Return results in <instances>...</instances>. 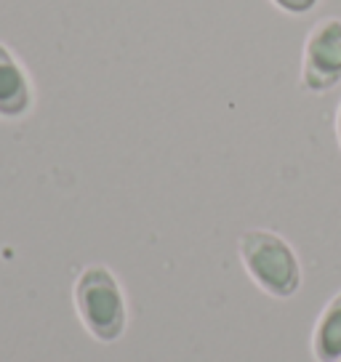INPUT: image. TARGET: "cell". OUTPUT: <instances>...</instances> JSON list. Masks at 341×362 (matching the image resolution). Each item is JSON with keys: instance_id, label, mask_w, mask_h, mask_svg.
Returning a JSON list of instances; mask_svg holds the SVG:
<instances>
[{"instance_id": "cell-1", "label": "cell", "mask_w": 341, "mask_h": 362, "mask_svg": "<svg viewBox=\"0 0 341 362\" xmlns=\"http://www.w3.org/2000/svg\"><path fill=\"white\" fill-rule=\"evenodd\" d=\"M75 309L88 330V336L99 344H112L125 333L128 306L120 283L107 267H86L75 280Z\"/></svg>"}, {"instance_id": "cell-2", "label": "cell", "mask_w": 341, "mask_h": 362, "mask_svg": "<svg viewBox=\"0 0 341 362\" xmlns=\"http://www.w3.org/2000/svg\"><path fill=\"white\" fill-rule=\"evenodd\" d=\"M240 261L250 280L274 298H291L301 285V267L294 248L270 229H250L240 235Z\"/></svg>"}, {"instance_id": "cell-3", "label": "cell", "mask_w": 341, "mask_h": 362, "mask_svg": "<svg viewBox=\"0 0 341 362\" xmlns=\"http://www.w3.org/2000/svg\"><path fill=\"white\" fill-rule=\"evenodd\" d=\"M341 80V19H320L304 43L301 83L323 93Z\"/></svg>"}, {"instance_id": "cell-4", "label": "cell", "mask_w": 341, "mask_h": 362, "mask_svg": "<svg viewBox=\"0 0 341 362\" xmlns=\"http://www.w3.org/2000/svg\"><path fill=\"white\" fill-rule=\"evenodd\" d=\"M33 104L30 80L19 67V62L8 54V48L0 43V117L13 120L27 115Z\"/></svg>"}, {"instance_id": "cell-5", "label": "cell", "mask_w": 341, "mask_h": 362, "mask_svg": "<svg viewBox=\"0 0 341 362\" xmlns=\"http://www.w3.org/2000/svg\"><path fill=\"white\" fill-rule=\"evenodd\" d=\"M312 354L318 362L341 360V293L333 296L320 312L312 330Z\"/></svg>"}, {"instance_id": "cell-6", "label": "cell", "mask_w": 341, "mask_h": 362, "mask_svg": "<svg viewBox=\"0 0 341 362\" xmlns=\"http://www.w3.org/2000/svg\"><path fill=\"white\" fill-rule=\"evenodd\" d=\"M280 8H285V11H294V13H304L309 11L318 0H274Z\"/></svg>"}, {"instance_id": "cell-7", "label": "cell", "mask_w": 341, "mask_h": 362, "mask_svg": "<svg viewBox=\"0 0 341 362\" xmlns=\"http://www.w3.org/2000/svg\"><path fill=\"white\" fill-rule=\"evenodd\" d=\"M336 134H339V144H341V107H339V115H336Z\"/></svg>"}, {"instance_id": "cell-8", "label": "cell", "mask_w": 341, "mask_h": 362, "mask_svg": "<svg viewBox=\"0 0 341 362\" xmlns=\"http://www.w3.org/2000/svg\"><path fill=\"white\" fill-rule=\"evenodd\" d=\"M336 362H341V360H336Z\"/></svg>"}]
</instances>
